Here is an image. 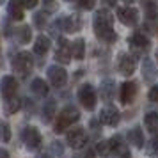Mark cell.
<instances>
[{
	"label": "cell",
	"mask_w": 158,
	"mask_h": 158,
	"mask_svg": "<svg viewBox=\"0 0 158 158\" xmlns=\"http://www.w3.org/2000/svg\"><path fill=\"white\" fill-rule=\"evenodd\" d=\"M93 30L96 37L105 43H115L117 34L114 30V18L107 9H98L93 16Z\"/></svg>",
	"instance_id": "6da1fadb"
},
{
	"label": "cell",
	"mask_w": 158,
	"mask_h": 158,
	"mask_svg": "<svg viewBox=\"0 0 158 158\" xmlns=\"http://www.w3.org/2000/svg\"><path fill=\"white\" fill-rule=\"evenodd\" d=\"M80 119V112L77 107H73V105H66L60 112H59L57 119L53 123V131L55 133H62L68 126H71L75 123Z\"/></svg>",
	"instance_id": "7a4b0ae2"
},
{
	"label": "cell",
	"mask_w": 158,
	"mask_h": 158,
	"mask_svg": "<svg viewBox=\"0 0 158 158\" xmlns=\"http://www.w3.org/2000/svg\"><path fill=\"white\" fill-rule=\"evenodd\" d=\"M11 66L20 77H29L34 69V57L29 52H18L11 55Z\"/></svg>",
	"instance_id": "3957f363"
},
{
	"label": "cell",
	"mask_w": 158,
	"mask_h": 158,
	"mask_svg": "<svg viewBox=\"0 0 158 158\" xmlns=\"http://www.w3.org/2000/svg\"><path fill=\"white\" fill-rule=\"evenodd\" d=\"M128 46H130V53L135 55L137 59L139 57H146L148 52L151 48V41L149 37L142 34V32H135L128 37Z\"/></svg>",
	"instance_id": "277c9868"
},
{
	"label": "cell",
	"mask_w": 158,
	"mask_h": 158,
	"mask_svg": "<svg viewBox=\"0 0 158 158\" xmlns=\"http://www.w3.org/2000/svg\"><path fill=\"white\" fill-rule=\"evenodd\" d=\"M20 137H22L23 146H25L27 149H30V151H37L39 148H41V144H43L41 133L37 131L36 126H30V124L23 126L22 131H20Z\"/></svg>",
	"instance_id": "5b68a950"
},
{
	"label": "cell",
	"mask_w": 158,
	"mask_h": 158,
	"mask_svg": "<svg viewBox=\"0 0 158 158\" xmlns=\"http://www.w3.org/2000/svg\"><path fill=\"white\" fill-rule=\"evenodd\" d=\"M115 66H117V71L121 73L123 77H131L137 69V57L131 55L130 52H121L117 55Z\"/></svg>",
	"instance_id": "8992f818"
},
{
	"label": "cell",
	"mask_w": 158,
	"mask_h": 158,
	"mask_svg": "<svg viewBox=\"0 0 158 158\" xmlns=\"http://www.w3.org/2000/svg\"><path fill=\"white\" fill-rule=\"evenodd\" d=\"M89 142V135L84 128H71L66 133V144L71 149H82Z\"/></svg>",
	"instance_id": "52a82bcc"
},
{
	"label": "cell",
	"mask_w": 158,
	"mask_h": 158,
	"mask_svg": "<svg viewBox=\"0 0 158 158\" xmlns=\"http://www.w3.org/2000/svg\"><path fill=\"white\" fill-rule=\"evenodd\" d=\"M77 96H78V101L82 103V107L87 108V110H93L94 105H96V100H98V94L91 84H82L78 87Z\"/></svg>",
	"instance_id": "ba28073f"
},
{
	"label": "cell",
	"mask_w": 158,
	"mask_h": 158,
	"mask_svg": "<svg viewBox=\"0 0 158 158\" xmlns=\"http://www.w3.org/2000/svg\"><path fill=\"white\" fill-rule=\"evenodd\" d=\"M100 121L105 124V126H117L119 121H121V112L115 105H105L100 112Z\"/></svg>",
	"instance_id": "9c48e42d"
},
{
	"label": "cell",
	"mask_w": 158,
	"mask_h": 158,
	"mask_svg": "<svg viewBox=\"0 0 158 158\" xmlns=\"http://www.w3.org/2000/svg\"><path fill=\"white\" fill-rule=\"evenodd\" d=\"M46 77H48V82H50L53 87H64L68 84V73L62 66H50L46 69Z\"/></svg>",
	"instance_id": "30bf717a"
},
{
	"label": "cell",
	"mask_w": 158,
	"mask_h": 158,
	"mask_svg": "<svg viewBox=\"0 0 158 158\" xmlns=\"http://www.w3.org/2000/svg\"><path fill=\"white\" fill-rule=\"evenodd\" d=\"M137 91H139V85L137 82H124L121 85V91H119V98H121L123 105H131L137 98Z\"/></svg>",
	"instance_id": "8fae6325"
},
{
	"label": "cell",
	"mask_w": 158,
	"mask_h": 158,
	"mask_svg": "<svg viewBox=\"0 0 158 158\" xmlns=\"http://www.w3.org/2000/svg\"><path fill=\"white\" fill-rule=\"evenodd\" d=\"M16 91H18V80L13 77V75H6L0 80V94L4 100H7L11 96H16Z\"/></svg>",
	"instance_id": "7c38bea8"
},
{
	"label": "cell",
	"mask_w": 158,
	"mask_h": 158,
	"mask_svg": "<svg viewBox=\"0 0 158 158\" xmlns=\"http://www.w3.org/2000/svg\"><path fill=\"white\" fill-rule=\"evenodd\" d=\"M117 18L123 25L126 27H135L139 23V11L133 7H119L117 9Z\"/></svg>",
	"instance_id": "4fadbf2b"
},
{
	"label": "cell",
	"mask_w": 158,
	"mask_h": 158,
	"mask_svg": "<svg viewBox=\"0 0 158 158\" xmlns=\"http://www.w3.org/2000/svg\"><path fill=\"white\" fill-rule=\"evenodd\" d=\"M73 59V53H71V48L69 44L66 43L64 37L59 39V44H57V50H55V60L59 64H69Z\"/></svg>",
	"instance_id": "5bb4252c"
},
{
	"label": "cell",
	"mask_w": 158,
	"mask_h": 158,
	"mask_svg": "<svg viewBox=\"0 0 158 158\" xmlns=\"http://www.w3.org/2000/svg\"><path fill=\"white\" fill-rule=\"evenodd\" d=\"M80 27H82V20H80L78 15H69L62 18V29H64V34H75L78 32Z\"/></svg>",
	"instance_id": "9a60e30c"
},
{
	"label": "cell",
	"mask_w": 158,
	"mask_h": 158,
	"mask_svg": "<svg viewBox=\"0 0 158 158\" xmlns=\"http://www.w3.org/2000/svg\"><path fill=\"white\" fill-rule=\"evenodd\" d=\"M114 93H115V82L112 78H105L103 82H101L100 91H98V94H100V100L110 101L112 98H114Z\"/></svg>",
	"instance_id": "2e32d148"
},
{
	"label": "cell",
	"mask_w": 158,
	"mask_h": 158,
	"mask_svg": "<svg viewBox=\"0 0 158 158\" xmlns=\"http://www.w3.org/2000/svg\"><path fill=\"white\" fill-rule=\"evenodd\" d=\"M142 77L148 84H155V80H156V68L149 57H144L142 60Z\"/></svg>",
	"instance_id": "e0dca14e"
},
{
	"label": "cell",
	"mask_w": 158,
	"mask_h": 158,
	"mask_svg": "<svg viewBox=\"0 0 158 158\" xmlns=\"http://www.w3.org/2000/svg\"><path fill=\"white\" fill-rule=\"evenodd\" d=\"M50 46H52L50 37L37 36L36 41H34V53H36L37 57H44V55L48 53V50H50Z\"/></svg>",
	"instance_id": "ac0fdd59"
},
{
	"label": "cell",
	"mask_w": 158,
	"mask_h": 158,
	"mask_svg": "<svg viewBox=\"0 0 158 158\" xmlns=\"http://www.w3.org/2000/svg\"><path fill=\"white\" fill-rule=\"evenodd\" d=\"M30 91H32V94L36 98H46L50 89H48V84L43 78H34L32 84H30Z\"/></svg>",
	"instance_id": "d6986e66"
},
{
	"label": "cell",
	"mask_w": 158,
	"mask_h": 158,
	"mask_svg": "<svg viewBox=\"0 0 158 158\" xmlns=\"http://www.w3.org/2000/svg\"><path fill=\"white\" fill-rule=\"evenodd\" d=\"M23 9L25 7H23L22 0H9L7 2V13L13 20H16V22L23 20Z\"/></svg>",
	"instance_id": "ffe728a7"
},
{
	"label": "cell",
	"mask_w": 158,
	"mask_h": 158,
	"mask_svg": "<svg viewBox=\"0 0 158 158\" xmlns=\"http://www.w3.org/2000/svg\"><path fill=\"white\" fill-rule=\"evenodd\" d=\"M128 140L130 144L137 148V149H142L144 148V131L140 130V126H135L128 131Z\"/></svg>",
	"instance_id": "44dd1931"
},
{
	"label": "cell",
	"mask_w": 158,
	"mask_h": 158,
	"mask_svg": "<svg viewBox=\"0 0 158 158\" xmlns=\"http://www.w3.org/2000/svg\"><path fill=\"white\" fill-rule=\"evenodd\" d=\"M20 108H22V100L18 96H11L7 100H4V112L7 115H13L16 112H20Z\"/></svg>",
	"instance_id": "7402d4cb"
},
{
	"label": "cell",
	"mask_w": 158,
	"mask_h": 158,
	"mask_svg": "<svg viewBox=\"0 0 158 158\" xmlns=\"http://www.w3.org/2000/svg\"><path fill=\"white\" fill-rule=\"evenodd\" d=\"M144 126L149 133H156L158 131V112H148L144 115Z\"/></svg>",
	"instance_id": "603a6c76"
},
{
	"label": "cell",
	"mask_w": 158,
	"mask_h": 158,
	"mask_svg": "<svg viewBox=\"0 0 158 158\" xmlns=\"http://www.w3.org/2000/svg\"><path fill=\"white\" fill-rule=\"evenodd\" d=\"M94 153L98 155L100 158H108L110 155H114V151H112V146H110V140H100V142L96 144V148H94Z\"/></svg>",
	"instance_id": "cb8c5ba5"
},
{
	"label": "cell",
	"mask_w": 158,
	"mask_h": 158,
	"mask_svg": "<svg viewBox=\"0 0 158 158\" xmlns=\"http://www.w3.org/2000/svg\"><path fill=\"white\" fill-rule=\"evenodd\" d=\"M30 39H32V29H30L29 25H22V27L16 29V41L20 44L29 43Z\"/></svg>",
	"instance_id": "d4e9b609"
},
{
	"label": "cell",
	"mask_w": 158,
	"mask_h": 158,
	"mask_svg": "<svg viewBox=\"0 0 158 158\" xmlns=\"http://www.w3.org/2000/svg\"><path fill=\"white\" fill-rule=\"evenodd\" d=\"M55 108H57V103H55L53 100H50V101L44 103L43 110H41V117H43L44 123H50L52 119L55 117Z\"/></svg>",
	"instance_id": "484cf974"
},
{
	"label": "cell",
	"mask_w": 158,
	"mask_h": 158,
	"mask_svg": "<svg viewBox=\"0 0 158 158\" xmlns=\"http://www.w3.org/2000/svg\"><path fill=\"white\" fill-rule=\"evenodd\" d=\"M71 53L75 59L82 60V59L85 57V41L84 39H75L71 44Z\"/></svg>",
	"instance_id": "4316f807"
},
{
	"label": "cell",
	"mask_w": 158,
	"mask_h": 158,
	"mask_svg": "<svg viewBox=\"0 0 158 158\" xmlns=\"http://www.w3.org/2000/svg\"><path fill=\"white\" fill-rule=\"evenodd\" d=\"M142 2V9L148 18H156L158 16V4L156 0H140Z\"/></svg>",
	"instance_id": "83f0119b"
},
{
	"label": "cell",
	"mask_w": 158,
	"mask_h": 158,
	"mask_svg": "<svg viewBox=\"0 0 158 158\" xmlns=\"http://www.w3.org/2000/svg\"><path fill=\"white\" fill-rule=\"evenodd\" d=\"M34 25L39 30L44 29L48 25V13L46 11H37V13H34Z\"/></svg>",
	"instance_id": "f1b7e54d"
},
{
	"label": "cell",
	"mask_w": 158,
	"mask_h": 158,
	"mask_svg": "<svg viewBox=\"0 0 158 158\" xmlns=\"http://www.w3.org/2000/svg\"><path fill=\"white\" fill-rule=\"evenodd\" d=\"M9 140H11V128H9L7 121L0 119V142L7 144Z\"/></svg>",
	"instance_id": "f546056e"
},
{
	"label": "cell",
	"mask_w": 158,
	"mask_h": 158,
	"mask_svg": "<svg viewBox=\"0 0 158 158\" xmlns=\"http://www.w3.org/2000/svg\"><path fill=\"white\" fill-rule=\"evenodd\" d=\"M148 156H158V135L151 137L149 144H148Z\"/></svg>",
	"instance_id": "4dcf8cb0"
},
{
	"label": "cell",
	"mask_w": 158,
	"mask_h": 158,
	"mask_svg": "<svg viewBox=\"0 0 158 158\" xmlns=\"http://www.w3.org/2000/svg\"><path fill=\"white\" fill-rule=\"evenodd\" d=\"M73 158H96V153L93 149H84V151H78Z\"/></svg>",
	"instance_id": "1f68e13d"
},
{
	"label": "cell",
	"mask_w": 158,
	"mask_h": 158,
	"mask_svg": "<svg viewBox=\"0 0 158 158\" xmlns=\"http://www.w3.org/2000/svg\"><path fill=\"white\" fill-rule=\"evenodd\" d=\"M78 6L82 9H85V11H91L96 6V0H78Z\"/></svg>",
	"instance_id": "d6a6232c"
},
{
	"label": "cell",
	"mask_w": 158,
	"mask_h": 158,
	"mask_svg": "<svg viewBox=\"0 0 158 158\" xmlns=\"http://www.w3.org/2000/svg\"><path fill=\"white\" fill-rule=\"evenodd\" d=\"M149 101H158V85H153L149 89V94H148Z\"/></svg>",
	"instance_id": "836d02e7"
},
{
	"label": "cell",
	"mask_w": 158,
	"mask_h": 158,
	"mask_svg": "<svg viewBox=\"0 0 158 158\" xmlns=\"http://www.w3.org/2000/svg\"><path fill=\"white\" fill-rule=\"evenodd\" d=\"M37 2H39V0H22V4H23L25 9H34L37 6Z\"/></svg>",
	"instance_id": "e575fe53"
},
{
	"label": "cell",
	"mask_w": 158,
	"mask_h": 158,
	"mask_svg": "<svg viewBox=\"0 0 158 158\" xmlns=\"http://www.w3.org/2000/svg\"><path fill=\"white\" fill-rule=\"evenodd\" d=\"M50 149H52V153H55V155H62V146L59 142H53Z\"/></svg>",
	"instance_id": "d590c367"
},
{
	"label": "cell",
	"mask_w": 158,
	"mask_h": 158,
	"mask_svg": "<svg viewBox=\"0 0 158 158\" xmlns=\"http://www.w3.org/2000/svg\"><path fill=\"white\" fill-rule=\"evenodd\" d=\"M0 158H11L9 156V151L4 149V148H0Z\"/></svg>",
	"instance_id": "8d00e7d4"
},
{
	"label": "cell",
	"mask_w": 158,
	"mask_h": 158,
	"mask_svg": "<svg viewBox=\"0 0 158 158\" xmlns=\"http://www.w3.org/2000/svg\"><path fill=\"white\" fill-rule=\"evenodd\" d=\"M107 6H115V0H103Z\"/></svg>",
	"instance_id": "74e56055"
},
{
	"label": "cell",
	"mask_w": 158,
	"mask_h": 158,
	"mask_svg": "<svg viewBox=\"0 0 158 158\" xmlns=\"http://www.w3.org/2000/svg\"><path fill=\"white\" fill-rule=\"evenodd\" d=\"M36 158H50V156H48V155H44V153H39Z\"/></svg>",
	"instance_id": "f35d334b"
},
{
	"label": "cell",
	"mask_w": 158,
	"mask_h": 158,
	"mask_svg": "<svg viewBox=\"0 0 158 158\" xmlns=\"http://www.w3.org/2000/svg\"><path fill=\"white\" fill-rule=\"evenodd\" d=\"M121 158H131V156H130V153H126V155H123Z\"/></svg>",
	"instance_id": "ab89813d"
},
{
	"label": "cell",
	"mask_w": 158,
	"mask_h": 158,
	"mask_svg": "<svg viewBox=\"0 0 158 158\" xmlns=\"http://www.w3.org/2000/svg\"><path fill=\"white\" fill-rule=\"evenodd\" d=\"M123 2H126V4H131V2H135V0H123Z\"/></svg>",
	"instance_id": "60d3db41"
},
{
	"label": "cell",
	"mask_w": 158,
	"mask_h": 158,
	"mask_svg": "<svg viewBox=\"0 0 158 158\" xmlns=\"http://www.w3.org/2000/svg\"><path fill=\"white\" fill-rule=\"evenodd\" d=\"M64 2H75V0H64Z\"/></svg>",
	"instance_id": "b9f144b4"
},
{
	"label": "cell",
	"mask_w": 158,
	"mask_h": 158,
	"mask_svg": "<svg viewBox=\"0 0 158 158\" xmlns=\"http://www.w3.org/2000/svg\"><path fill=\"white\" fill-rule=\"evenodd\" d=\"M156 60H158V50H156Z\"/></svg>",
	"instance_id": "7bdbcfd3"
},
{
	"label": "cell",
	"mask_w": 158,
	"mask_h": 158,
	"mask_svg": "<svg viewBox=\"0 0 158 158\" xmlns=\"http://www.w3.org/2000/svg\"><path fill=\"white\" fill-rule=\"evenodd\" d=\"M0 4H4V0H0Z\"/></svg>",
	"instance_id": "ee69618b"
},
{
	"label": "cell",
	"mask_w": 158,
	"mask_h": 158,
	"mask_svg": "<svg viewBox=\"0 0 158 158\" xmlns=\"http://www.w3.org/2000/svg\"><path fill=\"white\" fill-rule=\"evenodd\" d=\"M46 2H50V0H46Z\"/></svg>",
	"instance_id": "f6af8a7d"
}]
</instances>
